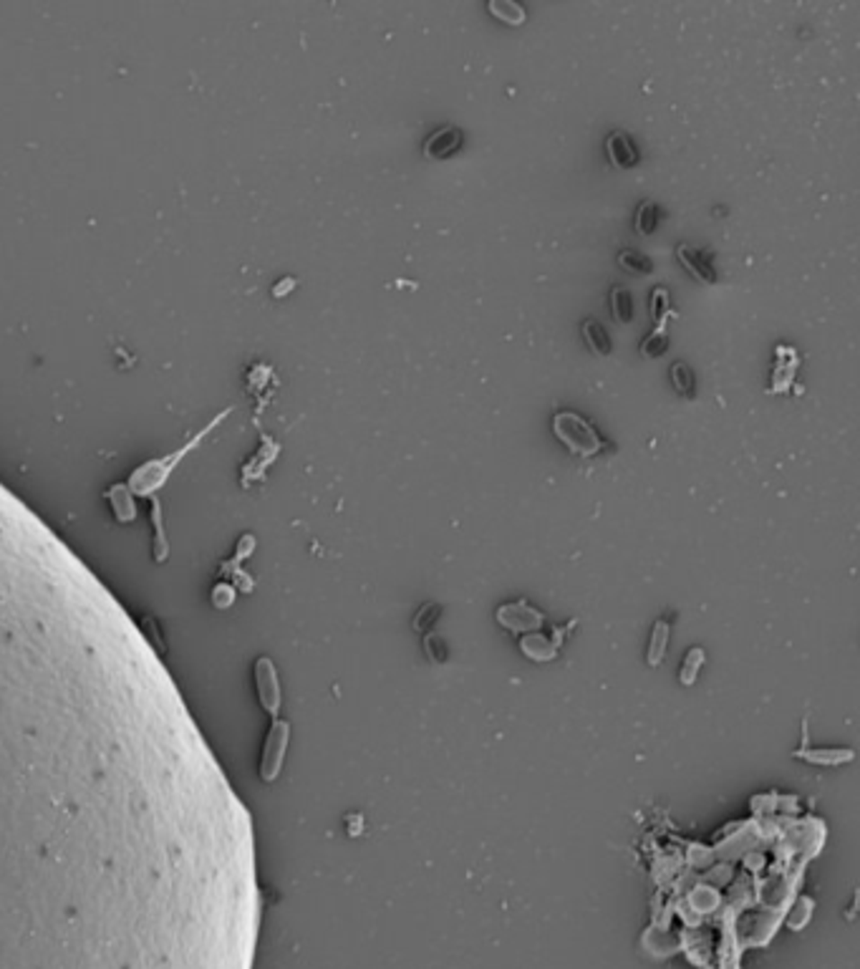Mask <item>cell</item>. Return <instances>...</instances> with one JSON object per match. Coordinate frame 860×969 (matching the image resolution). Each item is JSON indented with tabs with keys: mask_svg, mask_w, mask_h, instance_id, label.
<instances>
[{
	"mask_svg": "<svg viewBox=\"0 0 860 969\" xmlns=\"http://www.w3.org/2000/svg\"><path fill=\"white\" fill-rule=\"evenodd\" d=\"M490 13L497 15L500 21H505L508 26H520L525 23V8L518 5V3H510V0H490Z\"/></svg>",
	"mask_w": 860,
	"mask_h": 969,
	"instance_id": "cell-17",
	"label": "cell"
},
{
	"mask_svg": "<svg viewBox=\"0 0 860 969\" xmlns=\"http://www.w3.org/2000/svg\"><path fill=\"white\" fill-rule=\"evenodd\" d=\"M618 265L634 275H649L653 271V262L639 250H621L618 253Z\"/></svg>",
	"mask_w": 860,
	"mask_h": 969,
	"instance_id": "cell-18",
	"label": "cell"
},
{
	"mask_svg": "<svg viewBox=\"0 0 860 969\" xmlns=\"http://www.w3.org/2000/svg\"><path fill=\"white\" fill-rule=\"evenodd\" d=\"M255 681H258V697H261V705L273 717H278V709H280V702H283V695H280V681H278V671H275L273 662L270 659H258L255 662Z\"/></svg>",
	"mask_w": 860,
	"mask_h": 969,
	"instance_id": "cell-5",
	"label": "cell"
},
{
	"mask_svg": "<svg viewBox=\"0 0 860 969\" xmlns=\"http://www.w3.org/2000/svg\"><path fill=\"white\" fill-rule=\"evenodd\" d=\"M606 155L618 170H631L639 164V149L625 131H611L606 137Z\"/></svg>",
	"mask_w": 860,
	"mask_h": 969,
	"instance_id": "cell-7",
	"label": "cell"
},
{
	"mask_svg": "<svg viewBox=\"0 0 860 969\" xmlns=\"http://www.w3.org/2000/svg\"><path fill=\"white\" fill-rule=\"evenodd\" d=\"M583 339H586V343L590 346V351H593L596 356L611 354V339H608L606 328L600 326L598 321H593V318L583 321Z\"/></svg>",
	"mask_w": 860,
	"mask_h": 969,
	"instance_id": "cell-13",
	"label": "cell"
},
{
	"mask_svg": "<svg viewBox=\"0 0 860 969\" xmlns=\"http://www.w3.org/2000/svg\"><path fill=\"white\" fill-rule=\"evenodd\" d=\"M106 498L114 508V515H117L119 523H131L137 518V505H134V498H131V490L127 484H114L106 490Z\"/></svg>",
	"mask_w": 860,
	"mask_h": 969,
	"instance_id": "cell-11",
	"label": "cell"
},
{
	"mask_svg": "<svg viewBox=\"0 0 860 969\" xmlns=\"http://www.w3.org/2000/svg\"><path fill=\"white\" fill-rule=\"evenodd\" d=\"M671 381H674V389H677L678 396L694 399V394H696V377H694L689 364L674 361V364H671Z\"/></svg>",
	"mask_w": 860,
	"mask_h": 969,
	"instance_id": "cell-14",
	"label": "cell"
},
{
	"mask_svg": "<svg viewBox=\"0 0 860 969\" xmlns=\"http://www.w3.org/2000/svg\"><path fill=\"white\" fill-rule=\"evenodd\" d=\"M522 654L533 662H550L558 656V642H550L547 636H543L540 631H533V634H525L520 642Z\"/></svg>",
	"mask_w": 860,
	"mask_h": 969,
	"instance_id": "cell-10",
	"label": "cell"
},
{
	"mask_svg": "<svg viewBox=\"0 0 860 969\" xmlns=\"http://www.w3.org/2000/svg\"><path fill=\"white\" fill-rule=\"evenodd\" d=\"M230 414H233V406L222 409V412H217V414H215V417H212V420H209L208 424H205V427H202V430L192 437V440H187L180 449H174V452H170V455H162V458H155V459H149V462H144V465H139L137 470L131 472L127 487H129L134 495L155 498L156 490L167 484V480L172 477V472L182 465L184 458H187L190 452H195L197 447L208 440V434L215 432V430H217V424H222V422L227 420Z\"/></svg>",
	"mask_w": 860,
	"mask_h": 969,
	"instance_id": "cell-1",
	"label": "cell"
},
{
	"mask_svg": "<svg viewBox=\"0 0 860 969\" xmlns=\"http://www.w3.org/2000/svg\"><path fill=\"white\" fill-rule=\"evenodd\" d=\"M704 659H706V654H704L702 646H691L689 652H687V656H684V664H681V669H678V681H681L684 687H691L694 681L699 680V671H702V667H704Z\"/></svg>",
	"mask_w": 860,
	"mask_h": 969,
	"instance_id": "cell-15",
	"label": "cell"
},
{
	"mask_svg": "<svg viewBox=\"0 0 860 969\" xmlns=\"http://www.w3.org/2000/svg\"><path fill=\"white\" fill-rule=\"evenodd\" d=\"M677 258L684 262V268H687V271H689L696 280H702V283H706V286L717 283V271H714V265L709 262V258H706L699 248H694V245H678Z\"/></svg>",
	"mask_w": 860,
	"mask_h": 969,
	"instance_id": "cell-9",
	"label": "cell"
},
{
	"mask_svg": "<svg viewBox=\"0 0 860 969\" xmlns=\"http://www.w3.org/2000/svg\"><path fill=\"white\" fill-rule=\"evenodd\" d=\"M288 740H290V725L283 720H273V727L265 737V747L261 755V778L265 783H273L275 778L283 770L288 752Z\"/></svg>",
	"mask_w": 860,
	"mask_h": 969,
	"instance_id": "cell-3",
	"label": "cell"
},
{
	"mask_svg": "<svg viewBox=\"0 0 860 969\" xmlns=\"http://www.w3.org/2000/svg\"><path fill=\"white\" fill-rule=\"evenodd\" d=\"M497 624L512 634H533L545 624V616L528 601H510L497 609Z\"/></svg>",
	"mask_w": 860,
	"mask_h": 969,
	"instance_id": "cell-4",
	"label": "cell"
},
{
	"mask_svg": "<svg viewBox=\"0 0 860 969\" xmlns=\"http://www.w3.org/2000/svg\"><path fill=\"white\" fill-rule=\"evenodd\" d=\"M462 139H465L462 129H457V127H442V129L430 134V139L424 142V157L434 159V162L452 157L457 149L462 147Z\"/></svg>",
	"mask_w": 860,
	"mask_h": 969,
	"instance_id": "cell-6",
	"label": "cell"
},
{
	"mask_svg": "<svg viewBox=\"0 0 860 969\" xmlns=\"http://www.w3.org/2000/svg\"><path fill=\"white\" fill-rule=\"evenodd\" d=\"M611 314L616 318V324H631L634 318V298L628 289H616L611 290Z\"/></svg>",
	"mask_w": 860,
	"mask_h": 969,
	"instance_id": "cell-16",
	"label": "cell"
},
{
	"mask_svg": "<svg viewBox=\"0 0 860 969\" xmlns=\"http://www.w3.org/2000/svg\"><path fill=\"white\" fill-rule=\"evenodd\" d=\"M669 349V339H666V328H664V321L656 326V331H653L652 336L649 339L643 341V346H641V354L643 356H649V359H656V356H661Z\"/></svg>",
	"mask_w": 860,
	"mask_h": 969,
	"instance_id": "cell-20",
	"label": "cell"
},
{
	"mask_svg": "<svg viewBox=\"0 0 860 969\" xmlns=\"http://www.w3.org/2000/svg\"><path fill=\"white\" fill-rule=\"evenodd\" d=\"M669 636H671V629H669V621L659 618L653 624L652 639H649V649H646V664L649 667H659L664 662L666 646H669Z\"/></svg>",
	"mask_w": 860,
	"mask_h": 969,
	"instance_id": "cell-12",
	"label": "cell"
},
{
	"mask_svg": "<svg viewBox=\"0 0 860 969\" xmlns=\"http://www.w3.org/2000/svg\"><path fill=\"white\" fill-rule=\"evenodd\" d=\"M439 616V609L434 606V603H427V606H421V611H419L417 616H414V629H427V627H431L434 624V618Z\"/></svg>",
	"mask_w": 860,
	"mask_h": 969,
	"instance_id": "cell-22",
	"label": "cell"
},
{
	"mask_svg": "<svg viewBox=\"0 0 860 969\" xmlns=\"http://www.w3.org/2000/svg\"><path fill=\"white\" fill-rule=\"evenodd\" d=\"M553 432L573 455H581V458H596L606 449V440L596 432V427L571 409L558 412L553 417Z\"/></svg>",
	"mask_w": 860,
	"mask_h": 969,
	"instance_id": "cell-2",
	"label": "cell"
},
{
	"mask_svg": "<svg viewBox=\"0 0 860 969\" xmlns=\"http://www.w3.org/2000/svg\"><path fill=\"white\" fill-rule=\"evenodd\" d=\"M666 311H669V290L656 289L652 293V316H653V321H656V324L666 321V318H664Z\"/></svg>",
	"mask_w": 860,
	"mask_h": 969,
	"instance_id": "cell-21",
	"label": "cell"
},
{
	"mask_svg": "<svg viewBox=\"0 0 860 969\" xmlns=\"http://www.w3.org/2000/svg\"><path fill=\"white\" fill-rule=\"evenodd\" d=\"M656 227H659V208H656V202L646 200V202H641V208L636 210V233L639 236H652Z\"/></svg>",
	"mask_w": 860,
	"mask_h": 969,
	"instance_id": "cell-19",
	"label": "cell"
},
{
	"mask_svg": "<svg viewBox=\"0 0 860 969\" xmlns=\"http://www.w3.org/2000/svg\"><path fill=\"white\" fill-rule=\"evenodd\" d=\"M795 758L805 760L810 765H820V768H835L856 760V752L850 747H800Z\"/></svg>",
	"mask_w": 860,
	"mask_h": 969,
	"instance_id": "cell-8",
	"label": "cell"
}]
</instances>
